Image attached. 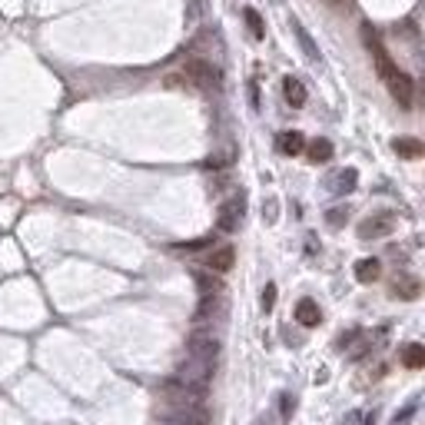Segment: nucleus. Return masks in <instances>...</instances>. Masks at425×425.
I'll return each instance as SVG.
<instances>
[{"mask_svg": "<svg viewBox=\"0 0 425 425\" xmlns=\"http://www.w3.org/2000/svg\"><path fill=\"white\" fill-rule=\"evenodd\" d=\"M392 292H396L399 299H419L422 286H419V279H415V276L399 273V276H396V283H392Z\"/></svg>", "mask_w": 425, "mask_h": 425, "instance_id": "nucleus-7", "label": "nucleus"}, {"mask_svg": "<svg viewBox=\"0 0 425 425\" xmlns=\"http://www.w3.org/2000/svg\"><path fill=\"white\" fill-rule=\"evenodd\" d=\"M306 153H309L313 163H329L332 160V143L329 140H313V143H306Z\"/></svg>", "mask_w": 425, "mask_h": 425, "instance_id": "nucleus-12", "label": "nucleus"}, {"mask_svg": "<svg viewBox=\"0 0 425 425\" xmlns=\"http://www.w3.org/2000/svg\"><path fill=\"white\" fill-rule=\"evenodd\" d=\"M386 83H389V93H392V100L399 103L402 110H409V107H412V93H415L412 80H409V76L402 74V70H396V74L389 76Z\"/></svg>", "mask_w": 425, "mask_h": 425, "instance_id": "nucleus-2", "label": "nucleus"}, {"mask_svg": "<svg viewBox=\"0 0 425 425\" xmlns=\"http://www.w3.org/2000/svg\"><path fill=\"white\" fill-rule=\"evenodd\" d=\"M329 4H336V7H339V4H346V0H329Z\"/></svg>", "mask_w": 425, "mask_h": 425, "instance_id": "nucleus-21", "label": "nucleus"}, {"mask_svg": "<svg viewBox=\"0 0 425 425\" xmlns=\"http://www.w3.org/2000/svg\"><path fill=\"white\" fill-rule=\"evenodd\" d=\"M279 150L286 153V156H299L306 150V137L296 133V130H286V133H279Z\"/></svg>", "mask_w": 425, "mask_h": 425, "instance_id": "nucleus-9", "label": "nucleus"}, {"mask_svg": "<svg viewBox=\"0 0 425 425\" xmlns=\"http://www.w3.org/2000/svg\"><path fill=\"white\" fill-rule=\"evenodd\" d=\"M379 273H382L379 259H359V263H356V279H359V283H375Z\"/></svg>", "mask_w": 425, "mask_h": 425, "instance_id": "nucleus-14", "label": "nucleus"}, {"mask_svg": "<svg viewBox=\"0 0 425 425\" xmlns=\"http://www.w3.org/2000/svg\"><path fill=\"white\" fill-rule=\"evenodd\" d=\"M292 409H296V402H292V396H283V419H292Z\"/></svg>", "mask_w": 425, "mask_h": 425, "instance_id": "nucleus-19", "label": "nucleus"}, {"mask_svg": "<svg viewBox=\"0 0 425 425\" xmlns=\"http://www.w3.org/2000/svg\"><path fill=\"white\" fill-rule=\"evenodd\" d=\"M396 226V216L392 212H382V216H369L365 223H359V239H379V236H389Z\"/></svg>", "mask_w": 425, "mask_h": 425, "instance_id": "nucleus-3", "label": "nucleus"}, {"mask_svg": "<svg viewBox=\"0 0 425 425\" xmlns=\"http://www.w3.org/2000/svg\"><path fill=\"white\" fill-rule=\"evenodd\" d=\"M183 76L189 80V87H200V90L216 87V70H212L206 60H200V57H187V63H183Z\"/></svg>", "mask_w": 425, "mask_h": 425, "instance_id": "nucleus-1", "label": "nucleus"}, {"mask_svg": "<svg viewBox=\"0 0 425 425\" xmlns=\"http://www.w3.org/2000/svg\"><path fill=\"white\" fill-rule=\"evenodd\" d=\"M296 34H299V43H302V47H306V53H309L313 60H319V50H316V47H313V40H309V34H306V30H302L299 24H296Z\"/></svg>", "mask_w": 425, "mask_h": 425, "instance_id": "nucleus-17", "label": "nucleus"}, {"mask_svg": "<svg viewBox=\"0 0 425 425\" xmlns=\"http://www.w3.org/2000/svg\"><path fill=\"white\" fill-rule=\"evenodd\" d=\"M329 223H332V226L342 223V210H332V212H329Z\"/></svg>", "mask_w": 425, "mask_h": 425, "instance_id": "nucleus-20", "label": "nucleus"}, {"mask_svg": "<svg viewBox=\"0 0 425 425\" xmlns=\"http://www.w3.org/2000/svg\"><path fill=\"white\" fill-rule=\"evenodd\" d=\"M296 319H299V325H306V329H313V325L323 323V313H319L316 299H299V302H296Z\"/></svg>", "mask_w": 425, "mask_h": 425, "instance_id": "nucleus-8", "label": "nucleus"}, {"mask_svg": "<svg viewBox=\"0 0 425 425\" xmlns=\"http://www.w3.org/2000/svg\"><path fill=\"white\" fill-rule=\"evenodd\" d=\"M392 147H396V153H399L402 160H419V156H422V143L415 137H402V140H396Z\"/></svg>", "mask_w": 425, "mask_h": 425, "instance_id": "nucleus-11", "label": "nucleus"}, {"mask_svg": "<svg viewBox=\"0 0 425 425\" xmlns=\"http://www.w3.org/2000/svg\"><path fill=\"white\" fill-rule=\"evenodd\" d=\"M332 183H336V187H332L336 193H349V189L356 187V170H342V173H339Z\"/></svg>", "mask_w": 425, "mask_h": 425, "instance_id": "nucleus-16", "label": "nucleus"}, {"mask_svg": "<svg viewBox=\"0 0 425 425\" xmlns=\"http://www.w3.org/2000/svg\"><path fill=\"white\" fill-rule=\"evenodd\" d=\"M402 365H405V369H422L425 365V349L419 342H409V346L402 349Z\"/></svg>", "mask_w": 425, "mask_h": 425, "instance_id": "nucleus-13", "label": "nucleus"}, {"mask_svg": "<svg viewBox=\"0 0 425 425\" xmlns=\"http://www.w3.org/2000/svg\"><path fill=\"white\" fill-rule=\"evenodd\" d=\"M189 352H193L196 359H203V363H212V359H216V352H220V342H216L212 336L196 332V336L189 339Z\"/></svg>", "mask_w": 425, "mask_h": 425, "instance_id": "nucleus-4", "label": "nucleus"}, {"mask_svg": "<svg viewBox=\"0 0 425 425\" xmlns=\"http://www.w3.org/2000/svg\"><path fill=\"white\" fill-rule=\"evenodd\" d=\"M273 306H276V286H273V283H269V286L263 289V309H266V313H269Z\"/></svg>", "mask_w": 425, "mask_h": 425, "instance_id": "nucleus-18", "label": "nucleus"}, {"mask_svg": "<svg viewBox=\"0 0 425 425\" xmlns=\"http://www.w3.org/2000/svg\"><path fill=\"white\" fill-rule=\"evenodd\" d=\"M283 97H286L289 107H302V103H306V87H302L296 76H286V80H283Z\"/></svg>", "mask_w": 425, "mask_h": 425, "instance_id": "nucleus-10", "label": "nucleus"}, {"mask_svg": "<svg viewBox=\"0 0 425 425\" xmlns=\"http://www.w3.org/2000/svg\"><path fill=\"white\" fill-rule=\"evenodd\" d=\"M236 263V250L233 246H216V250L206 256V266L212 273H229V266Z\"/></svg>", "mask_w": 425, "mask_h": 425, "instance_id": "nucleus-6", "label": "nucleus"}, {"mask_svg": "<svg viewBox=\"0 0 425 425\" xmlns=\"http://www.w3.org/2000/svg\"><path fill=\"white\" fill-rule=\"evenodd\" d=\"M239 216H243V200H226L223 206H220V229H223V233H233V229H236L239 226Z\"/></svg>", "mask_w": 425, "mask_h": 425, "instance_id": "nucleus-5", "label": "nucleus"}, {"mask_svg": "<svg viewBox=\"0 0 425 425\" xmlns=\"http://www.w3.org/2000/svg\"><path fill=\"white\" fill-rule=\"evenodd\" d=\"M243 20H246V27H250L252 40H263V37H266V27H263V20H259V13L252 11V7H246V11H243Z\"/></svg>", "mask_w": 425, "mask_h": 425, "instance_id": "nucleus-15", "label": "nucleus"}]
</instances>
